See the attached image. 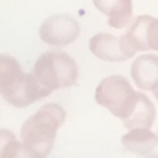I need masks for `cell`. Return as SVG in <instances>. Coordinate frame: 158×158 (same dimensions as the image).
Instances as JSON below:
<instances>
[{"mask_svg":"<svg viewBox=\"0 0 158 158\" xmlns=\"http://www.w3.org/2000/svg\"><path fill=\"white\" fill-rule=\"evenodd\" d=\"M153 93H154V96H156V97H157V100H158V89H156Z\"/></svg>","mask_w":158,"mask_h":158,"instance_id":"cell-14","label":"cell"},{"mask_svg":"<svg viewBox=\"0 0 158 158\" xmlns=\"http://www.w3.org/2000/svg\"><path fill=\"white\" fill-rule=\"evenodd\" d=\"M139 94L133 90L131 82L122 75H111L104 78L96 87L94 98L97 104L107 108L114 117L126 119L135 111Z\"/></svg>","mask_w":158,"mask_h":158,"instance_id":"cell-4","label":"cell"},{"mask_svg":"<svg viewBox=\"0 0 158 158\" xmlns=\"http://www.w3.org/2000/svg\"><path fill=\"white\" fill-rule=\"evenodd\" d=\"M131 75L139 89L151 92L158 89V56L142 54L136 57L132 64Z\"/></svg>","mask_w":158,"mask_h":158,"instance_id":"cell-8","label":"cell"},{"mask_svg":"<svg viewBox=\"0 0 158 158\" xmlns=\"http://www.w3.org/2000/svg\"><path fill=\"white\" fill-rule=\"evenodd\" d=\"M94 7L108 18V25L115 29L131 24L133 4L132 0H93Z\"/></svg>","mask_w":158,"mask_h":158,"instance_id":"cell-9","label":"cell"},{"mask_svg":"<svg viewBox=\"0 0 158 158\" xmlns=\"http://www.w3.org/2000/svg\"><path fill=\"white\" fill-rule=\"evenodd\" d=\"M153 158H158V156H156V157H153Z\"/></svg>","mask_w":158,"mask_h":158,"instance_id":"cell-15","label":"cell"},{"mask_svg":"<svg viewBox=\"0 0 158 158\" xmlns=\"http://www.w3.org/2000/svg\"><path fill=\"white\" fill-rule=\"evenodd\" d=\"M0 96L8 104L24 108L49 96L32 72L25 74L19 63L8 54H0Z\"/></svg>","mask_w":158,"mask_h":158,"instance_id":"cell-2","label":"cell"},{"mask_svg":"<svg viewBox=\"0 0 158 158\" xmlns=\"http://www.w3.org/2000/svg\"><path fill=\"white\" fill-rule=\"evenodd\" d=\"M32 74L50 93L71 87L78 79V65L65 52H46L39 56Z\"/></svg>","mask_w":158,"mask_h":158,"instance_id":"cell-3","label":"cell"},{"mask_svg":"<svg viewBox=\"0 0 158 158\" xmlns=\"http://www.w3.org/2000/svg\"><path fill=\"white\" fill-rule=\"evenodd\" d=\"M122 146L126 151L136 156H148L158 146V136L150 129L136 128L131 129L126 135H123Z\"/></svg>","mask_w":158,"mask_h":158,"instance_id":"cell-10","label":"cell"},{"mask_svg":"<svg viewBox=\"0 0 158 158\" xmlns=\"http://www.w3.org/2000/svg\"><path fill=\"white\" fill-rule=\"evenodd\" d=\"M132 54L146 50L158 52V18L151 15H140L132 22L131 28L121 36Z\"/></svg>","mask_w":158,"mask_h":158,"instance_id":"cell-6","label":"cell"},{"mask_svg":"<svg viewBox=\"0 0 158 158\" xmlns=\"http://www.w3.org/2000/svg\"><path fill=\"white\" fill-rule=\"evenodd\" d=\"M89 49L98 60L110 63H122L133 57V54L125 46L122 38H117L106 32L92 36L89 40Z\"/></svg>","mask_w":158,"mask_h":158,"instance_id":"cell-7","label":"cell"},{"mask_svg":"<svg viewBox=\"0 0 158 158\" xmlns=\"http://www.w3.org/2000/svg\"><path fill=\"white\" fill-rule=\"evenodd\" d=\"M154 121H156V107H154V104L151 103L147 96L140 93L139 101H137V106L135 108V111L132 112L131 117L123 119L122 123L129 131L136 128L150 129L153 126Z\"/></svg>","mask_w":158,"mask_h":158,"instance_id":"cell-11","label":"cell"},{"mask_svg":"<svg viewBox=\"0 0 158 158\" xmlns=\"http://www.w3.org/2000/svg\"><path fill=\"white\" fill-rule=\"evenodd\" d=\"M14 139H15V135L11 131H8V129H0V158H2L4 147Z\"/></svg>","mask_w":158,"mask_h":158,"instance_id":"cell-13","label":"cell"},{"mask_svg":"<svg viewBox=\"0 0 158 158\" xmlns=\"http://www.w3.org/2000/svg\"><path fill=\"white\" fill-rule=\"evenodd\" d=\"M2 158H38V157H36L24 143L17 140V137H15V139L11 140L4 147Z\"/></svg>","mask_w":158,"mask_h":158,"instance_id":"cell-12","label":"cell"},{"mask_svg":"<svg viewBox=\"0 0 158 158\" xmlns=\"http://www.w3.org/2000/svg\"><path fill=\"white\" fill-rule=\"evenodd\" d=\"M65 110L57 103L42 106L21 128V142L38 158L52 153L57 131L65 122Z\"/></svg>","mask_w":158,"mask_h":158,"instance_id":"cell-1","label":"cell"},{"mask_svg":"<svg viewBox=\"0 0 158 158\" xmlns=\"http://www.w3.org/2000/svg\"><path fill=\"white\" fill-rule=\"evenodd\" d=\"M81 27L68 14H54L44 19L39 27V38L49 46H67L79 38Z\"/></svg>","mask_w":158,"mask_h":158,"instance_id":"cell-5","label":"cell"}]
</instances>
